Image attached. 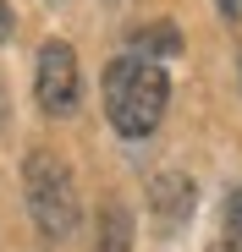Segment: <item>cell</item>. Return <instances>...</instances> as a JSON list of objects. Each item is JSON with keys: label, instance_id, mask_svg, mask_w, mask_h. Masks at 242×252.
Listing matches in <instances>:
<instances>
[{"label": "cell", "instance_id": "3", "mask_svg": "<svg viewBox=\"0 0 242 252\" xmlns=\"http://www.w3.org/2000/svg\"><path fill=\"white\" fill-rule=\"evenodd\" d=\"M33 99L44 115H72L83 104V71H77V50L66 38H44L33 55Z\"/></svg>", "mask_w": 242, "mask_h": 252}, {"label": "cell", "instance_id": "6", "mask_svg": "<svg viewBox=\"0 0 242 252\" xmlns=\"http://www.w3.org/2000/svg\"><path fill=\"white\" fill-rule=\"evenodd\" d=\"M138 230H132V214L121 203H105V214H99V247L94 252H132Z\"/></svg>", "mask_w": 242, "mask_h": 252}, {"label": "cell", "instance_id": "9", "mask_svg": "<svg viewBox=\"0 0 242 252\" xmlns=\"http://www.w3.org/2000/svg\"><path fill=\"white\" fill-rule=\"evenodd\" d=\"M215 6H220V17H226V22H237V11H242V0H215Z\"/></svg>", "mask_w": 242, "mask_h": 252}, {"label": "cell", "instance_id": "2", "mask_svg": "<svg viewBox=\"0 0 242 252\" xmlns=\"http://www.w3.org/2000/svg\"><path fill=\"white\" fill-rule=\"evenodd\" d=\"M22 192H28L33 230L44 241H72L77 220H83V203H77V181L66 170V159L50 148H33L22 159Z\"/></svg>", "mask_w": 242, "mask_h": 252}, {"label": "cell", "instance_id": "1", "mask_svg": "<svg viewBox=\"0 0 242 252\" xmlns=\"http://www.w3.org/2000/svg\"><path fill=\"white\" fill-rule=\"evenodd\" d=\"M165 104H171L165 66H154L143 55H121L105 66V115L121 137H132V143L149 137L160 126V115H165Z\"/></svg>", "mask_w": 242, "mask_h": 252}, {"label": "cell", "instance_id": "4", "mask_svg": "<svg viewBox=\"0 0 242 252\" xmlns=\"http://www.w3.org/2000/svg\"><path fill=\"white\" fill-rule=\"evenodd\" d=\"M193 208H198V187H193V176H182V170H160V176L149 181V214L160 220V230L187 225Z\"/></svg>", "mask_w": 242, "mask_h": 252}, {"label": "cell", "instance_id": "7", "mask_svg": "<svg viewBox=\"0 0 242 252\" xmlns=\"http://www.w3.org/2000/svg\"><path fill=\"white\" fill-rule=\"evenodd\" d=\"M220 236L231 252H242V187L226 192V208H220Z\"/></svg>", "mask_w": 242, "mask_h": 252}, {"label": "cell", "instance_id": "8", "mask_svg": "<svg viewBox=\"0 0 242 252\" xmlns=\"http://www.w3.org/2000/svg\"><path fill=\"white\" fill-rule=\"evenodd\" d=\"M17 33V11H11V0H0V44Z\"/></svg>", "mask_w": 242, "mask_h": 252}, {"label": "cell", "instance_id": "5", "mask_svg": "<svg viewBox=\"0 0 242 252\" xmlns=\"http://www.w3.org/2000/svg\"><path fill=\"white\" fill-rule=\"evenodd\" d=\"M127 44H132V55H143V61H171V55H182V33H176L171 17H154V22H138V28L127 33Z\"/></svg>", "mask_w": 242, "mask_h": 252}]
</instances>
